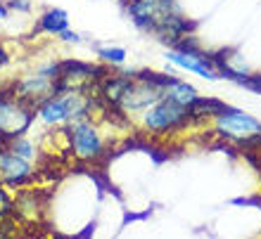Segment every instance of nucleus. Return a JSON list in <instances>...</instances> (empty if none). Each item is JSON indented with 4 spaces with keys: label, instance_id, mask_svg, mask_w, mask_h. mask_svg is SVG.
<instances>
[{
    "label": "nucleus",
    "instance_id": "f257e3e1",
    "mask_svg": "<svg viewBox=\"0 0 261 239\" xmlns=\"http://www.w3.org/2000/svg\"><path fill=\"white\" fill-rule=\"evenodd\" d=\"M190 123H197L190 114V107H183L176 100L164 95L145 111H140L128 126L150 137H169L173 133H183Z\"/></svg>",
    "mask_w": 261,
    "mask_h": 239
},
{
    "label": "nucleus",
    "instance_id": "f03ea898",
    "mask_svg": "<svg viewBox=\"0 0 261 239\" xmlns=\"http://www.w3.org/2000/svg\"><path fill=\"white\" fill-rule=\"evenodd\" d=\"M67 130H69L71 154L83 164H95L110 150V140H107L105 126L95 114L67 123Z\"/></svg>",
    "mask_w": 261,
    "mask_h": 239
},
{
    "label": "nucleus",
    "instance_id": "7ed1b4c3",
    "mask_svg": "<svg viewBox=\"0 0 261 239\" xmlns=\"http://www.w3.org/2000/svg\"><path fill=\"white\" fill-rule=\"evenodd\" d=\"M206 123H212L214 133L228 142H235L240 147H259L261 144V121H256L254 116H249L240 109L223 107L212 118H206Z\"/></svg>",
    "mask_w": 261,
    "mask_h": 239
},
{
    "label": "nucleus",
    "instance_id": "20e7f679",
    "mask_svg": "<svg viewBox=\"0 0 261 239\" xmlns=\"http://www.w3.org/2000/svg\"><path fill=\"white\" fill-rule=\"evenodd\" d=\"M36 118V109L19 97H0V140H14L24 135Z\"/></svg>",
    "mask_w": 261,
    "mask_h": 239
},
{
    "label": "nucleus",
    "instance_id": "39448f33",
    "mask_svg": "<svg viewBox=\"0 0 261 239\" xmlns=\"http://www.w3.org/2000/svg\"><path fill=\"white\" fill-rule=\"evenodd\" d=\"M166 59L171 62V64H176L178 69L193 71V74L202 76L206 81L221 78V71H219V67H216L214 57H206L197 45H193L190 41H183V38L176 43V48H171L166 52Z\"/></svg>",
    "mask_w": 261,
    "mask_h": 239
},
{
    "label": "nucleus",
    "instance_id": "423d86ee",
    "mask_svg": "<svg viewBox=\"0 0 261 239\" xmlns=\"http://www.w3.org/2000/svg\"><path fill=\"white\" fill-rule=\"evenodd\" d=\"M128 14L138 26L154 34L173 14H178V10L173 5V0H128Z\"/></svg>",
    "mask_w": 261,
    "mask_h": 239
},
{
    "label": "nucleus",
    "instance_id": "0eeeda50",
    "mask_svg": "<svg viewBox=\"0 0 261 239\" xmlns=\"http://www.w3.org/2000/svg\"><path fill=\"white\" fill-rule=\"evenodd\" d=\"M34 178L31 159H24L5 147L0 154V180L7 185H24Z\"/></svg>",
    "mask_w": 261,
    "mask_h": 239
},
{
    "label": "nucleus",
    "instance_id": "6e6552de",
    "mask_svg": "<svg viewBox=\"0 0 261 239\" xmlns=\"http://www.w3.org/2000/svg\"><path fill=\"white\" fill-rule=\"evenodd\" d=\"M164 95L176 100V102L183 104V107H193L199 100L197 90H195L190 83L180 81V78H173V76H164Z\"/></svg>",
    "mask_w": 261,
    "mask_h": 239
},
{
    "label": "nucleus",
    "instance_id": "1a4fd4ad",
    "mask_svg": "<svg viewBox=\"0 0 261 239\" xmlns=\"http://www.w3.org/2000/svg\"><path fill=\"white\" fill-rule=\"evenodd\" d=\"M67 26H69V17L64 10H60V7L48 10V12L41 17V24H38V28L45 31V34H50V36H60Z\"/></svg>",
    "mask_w": 261,
    "mask_h": 239
},
{
    "label": "nucleus",
    "instance_id": "9d476101",
    "mask_svg": "<svg viewBox=\"0 0 261 239\" xmlns=\"http://www.w3.org/2000/svg\"><path fill=\"white\" fill-rule=\"evenodd\" d=\"M97 57L102 64H110V67H121L126 62V50L124 48H100L97 50Z\"/></svg>",
    "mask_w": 261,
    "mask_h": 239
},
{
    "label": "nucleus",
    "instance_id": "9b49d317",
    "mask_svg": "<svg viewBox=\"0 0 261 239\" xmlns=\"http://www.w3.org/2000/svg\"><path fill=\"white\" fill-rule=\"evenodd\" d=\"M7 150L14 152V154H19V157H24V159H31L34 157V152H36V147H34L31 140H27L24 135H19V137H14V140H10Z\"/></svg>",
    "mask_w": 261,
    "mask_h": 239
},
{
    "label": "nucleus",
    "instance_id": "f8f14e48",
    "mask_svg": "<svg viewBox=\"0 0 261 239\" xmlns=\"http://www.w3.org/2000/svg\"><path fill=\"white\" fill-rule=\"evenodd\" d=\"M60 38H62V41H67V43H76V41H79V36H76V34H71L69 28H64L62 34H60Z\"/></svg>",
    "mask_w": 261,
    "mask_h": 239
},
{
    "label": "nucleus",
    "instance_id": "ddd939ff",
    "mask_svg": "<svg viewBox=\"0 0 261 239\" xmlns=\"http://www.w3.org/2000/svg\"><path fill=\"white\" fill-rule=\"evenodd\" d=\"M5 64H7V52H5V48L0 45V69L5 67Z\"/></svg>",
    "mask_w": 261,
    "mask_h": 239
},
{
    "label": "nucleus",
    "instance_id": "4468645a",
    "mask_svg": "<svg viewBox=\"0 0 261 239\" xmlns=\"http://www.w3.org/2000/svg\"><path fill=\"white\" fill-rule=\"evenodd\" d=\"M0 19H7V7L0 3Z\"/></svg>",
    "mask_w": 261,
    "mask_h": 239
},
{
    "label": "nucleus",
    "instance_id": "2eb2a0df",
    "mask_svg": "<svg viewBox=\"0 0 261 239\" xmlns=\"http://www.w3.org/2000/svg\"><path fill=\"white\" fill-rule=\"evenodd\" d=\"M259 154H261V144H259Z\"/></svg>",
    "mask_w": 261,
    "mask_h": 239
}]
</instances>
